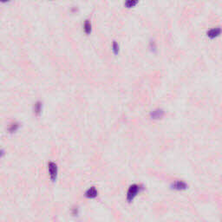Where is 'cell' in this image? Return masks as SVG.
Listing matches in <instances>:
<instances>
[{"label": "cell", "instance_id": "1", "mask_svg": "<svg viewBox=\"0 0 222 222\" xmlns=\"http://www.w3.org/2000/svg\"><path fill=\"white\" fill-rule=\"evenodd\" d=\"M144 189V186L142 185H139V184H133L128 187V190L127 193V200L128 202H132L134 199L137 196L139 193H141Z\"/></svg>", "mask_w": 222, "mask_h": 222}, {"label": "cell", "instance_id": "2", "mask_svg": "<svg viewBox=\"0 0 222 222\" xmlns=\"http://www.w3.org/2000/svg\"><path fill=\"white\" fill-rule=\"evenodd\" d=\"M48 172L50 174V179L52 182H55L57 180V176H58V167L56 162H48Z\"/></svg>", "mask_w": 222, "mask_h": 222}, {"label": "cell", "instance_id": "3", "mask_svg": "<svg viewBox=\"0 0 222 222\" xmlns=\"http://www.w3.org/2000/svg\"><path fill=\"white\" fill-rule=\"evenodd\" d=\"M187 184L183 180H175L171 184V188L176 191H183L187 189Z\"/></svg>", "mask_w": 222, "mask_h": 222}, {"label": "cell", "instance_id": "4", "mask_svg": "<svg viewBox=\"0 0 222 222\" xmlns=\"http://www.w3.org/2000/svg\"><path fill=\"white\" fill-rule=\"evenodd\" d=\"M165 112L162 108H155L150 113V118L153 120H160L164 116Z\"/></svg>", "mask_w": 222, "mask_h": 222}, {"label": "cell", "instance_id": "5", "mask_svg": "<svg viewBox=\"0 0 222 222\" xmlns=\"http://www.w3.org/2000/svg\"><path fill=\"white\" fill-rule=\"evenodd\" d=\"M85 197L88 199H95L98 196V191L95 186H91L85 192Z\"/></svg>", "mask_w": 222, "mask_h": 222}, {"label": "cell", "instance_id": "6", "mask_svg": "<svg viewBox=\"0 0 222 222\" xmlns=\"http://www.w3.org/2000/svg\"><path fill=\"white\" fill-rule=\"evenodd\" d=\"M220 32H221V30H220V27L213 28V29H211V30H209L207 32V37L211 38V39H213V38H216V37L220 36Z\"/></svg>", "mask_w": 222, "mask_h": 222}, {"label": "cell", "instance_id": "7", "mask_svg": "<svg viewBox=\"0 0 222 222\" xmlns=\"http://www.w3.org/2000/svg\"><path fill=\"white\" fill-rule=\"evenodd\" d=\"M43 112V102L41 101H37L33 105V113L36 116H40Z\"/></svg>", "mask_w": 222, "mask_h": 222}, {"label": "cell", "instance_id": "8", "mask_svg": "<svg viewBox=\"0 0 222 222\" xmlns=\"http://www.w3.org/2000/svg\"><path fill=\"white\" fill-rule=\"evenodd\" d=\"M19 128H20V123L18 121H12L9 124L7 130H8V132L10 133V134H14V133L18 132V130H19Z\"/></svg>", "mask_w": 222, "mask_h": 222}, {"label": "cell", "instance_id": "9", "mask_svg": "<svg viewBox=\"0 0 222 222\" xmlns=\"http://www.w3.org/2000/svg\"><path fill=\"white\" fill-rule=\"evenodd\" d=\"M84 31L86 35H90V33L92 31V24H91L90 20H89V19H86L84 21Z\"/></svg>", "mask_w": 222, "mask_h": 222}, {"label": "cell", "instance_id": "10", "mask_svg": "<svg viewBox=\"0 0 222 222\" xmlns=\"http://www.w3.org/2000/svg\"><path fill=\"white\" fill-rule=\"evenodd\" d=\"M139 1L140 0H125L124 5H125V7H127V8H133V7H135L138 4Z\"/></svg>", "mask_w": 222, "mask_h": 222}, {"label": "cell", "instance_id": "11", "mask_svg": "<svg viewBox=\"0 0 222 222\" xmlns=\"http://www.w3.org/2000/svg\"><path fill=\"white\" fill-rule=\"evenodd\" d=\"M119 48H120V47H119L118 43L114 41L113 44H112V51H113V53H114V55H118V53H119V50H120V49Z\"/></svg>", "mask_w": 222, "mask_h": 222}, {"label": "cell", "instance_id": "12", "mask_svg": "<svg viewBox=\"0 0 222 222\" xmlns=\"http://www.w3.org/2000/svg\"><path fill=\"white\" fill-rule=\"evenodd\" d=\"M78 213H79V208L78 207H75L72 208V214L74 216H77Z\"/></svg>", "mask_w": 222, "mask_h": 222}, {"label": "cell", "instance_id": "13", "mask_svg": "<svg viewBox=\"0 0 222 222\" xmlns=\"http://www.w3.org/2000/svg\"><path fill=\"white\" fill-rule=\"evenodd\" d=\"M149 47H150V49H151V50H152V51H155V50H156L155 43L154 42V41H151V42H150Z\"/></svg>", "mask_w": 222, "mask_h": 222}, {"label": "cell", "instance_id": "14", "mask_svg": "<svg viewBox=\"0 0 222 222\" xmlns=\"http://www.w3.org/2000/svg\"><path fill=\"white\" fill-rule=\"evenodd\" d=\"M5 151L4 149H0V159L3 158V157L5 156Z\"/></svg>", "mask_w": 222, "mask_h": 222}, {"label": "cell", "instance_id": "15", "mask_svg": "<svg viewBox=\"0 0 222 222\" xmlns=\"http://www.w3.org/2000/svg\"><path fill=\"white\" fill-rule=\"evenodd\" d=\"M11 0H0V3H3V4H5V3H8L10 2Z\"/></svg>", "mask_w": 222, "mask_h": 222}]
</instances>
